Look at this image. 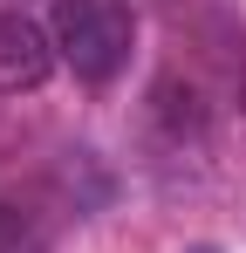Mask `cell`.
Returning a JSON list of instances; mask_svg holds the SVG:
<instances>
[{"label":"cell","mask_w":246,"mask_h":253,"mask_svg":"<svg viewBox=\"0 0 246 253\" xmlns=\"http://www.w3.org/2000/svg\"><path fill=\"white\" fill-rule=\"evenodd\" d=\"M48 35H55V55L82 83H110L130 62L137 14H130V0H55V28Z\"/></svg>","instance_id":"cell-1"},{"label":"cell","mask_w":246,"mask_h":253,"mask_svg":"<svg viewBox=\"0 0 246 253\" xmlns=\"http://www.w3.org/2000/svg\"><path fill=\"white\" fill-rule=\"evenodd\" d=\"M55 76V35L28 21L21 7L0 14V96H28Z\"/></svg>","instance_id":"cell-2"},{"label":"cell","mask_w":246,"mask_h":253,"mask_svg":"<svg viewBox=\"0 0 246 253\" xmlns=\"http://www.w3.org/2000/svg\"><path fill=\"white\" fill-rule=\"evenodd\" d=\"M192 253H212V247H192Z\"/></svg>","instance_id":"cell-3"}]
</instances>
